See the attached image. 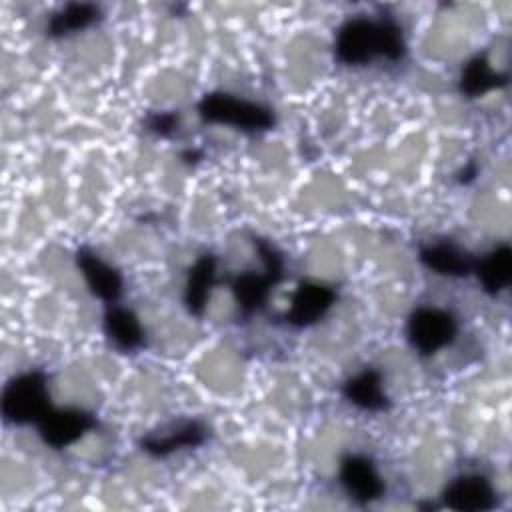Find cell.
I'll return each instance as SVG.
<instances>
[{"label":"cell","mask_w":512,"mask_h":512,"mask_svg":"<svg viewBox=\"0 0 512 512\" xmlns=\"http://www.w3.org/2000/svg\"><path fill=\"white\" fill-rule=\"evenodd\" d=\"M334 56L340 64L346 66H362L374 58L396 62L406 56L402 26L390 16L348 18L336 30Z\"/></svg>","instance_id":"1"},{"label":"cell","mask_w":512,"mask_h":512,"mask_svg":"<svg viewBox=\"0 0 512 512\" xmlns=\"http://www.w3.org/2000/svg\"><path fill=\"white\" fill-rule=\"evenodd\" d=\"M476 176H478V166H476L474 162H468L466 168L460 172V178H458V180H460L462 184H470Z\"/></svg>","instance_id":"20"},{"label":"cell","mask_w":512,"mask_h":512,"mask_svg":"<svg viewBox=\"0 0 512 512\" xmlns=\"http://www.w3.org/2000/svg\"><path fill=\"white\" fill-rule=\"evenodd\" d=\"M338 480L348 498L360 506L382 498L386 490L374 460L362 454H348L342 458Z\"/></svg>","instance_id":"7"},{"label":"cell","mask_w":512,"mask_h":512,"mask_svg":"<svg viewBox=\"0 0 512 512\" xmlns=\"http://www.w3.org/2000/svg\"><path fill=\"white\" fill-rule=\"evenodd\" d=\"M98 426L92 412L82 408H50L38 422L42 442L54 450H62L84 438Z\"/></svg>","instance_id":"6"},{"label":"cell","mask_w":512,"mask_h":512,"mask_svg":"<svg viewBox=\"0 0 512 512\" xmlns=\"http://www.w3.org/2000/svg\"><path fill=\"white\" fill-rule=\"evenodd\" d=\"M254 246L264 264V272L256 274L246 270L232 280V296L242 314H254L260 310L266 304L270 290L284 276V258L278 248L264 238H254Z\"/></svg>","instance_id":"4"},{"label":"cell","mask_w":512,"mask_h":512,"mask_svg":"<svg viewBox=\"0 0 512 512\" xmlns=\"http://www.w3.org/2000/svg\"><path fill=\"white\" fill-rule=\"evenodd\" d=\"M76 264L82 272L88 290L106 304H116L122 296V274L104 262L94 250L82 246L76 250Z\"/></svg>","instance_id":"11"},{"label":"cell","mask_w":512,"mask_h":512,"mask_svg":"<svg viewBox=\"0 0 512 512\" xmlns=\"http://www.w3.org/2000/svg\"><path fill=\"white\" fill-rule=\"evenodd\" d=\"M214 282H216V256L206 252L192 264L186 278L184 304L192 316H202V312L206 310Z\"/></svg>","instance_id":"15"},{"label":"cell","mask_w":512,"mask_h":512,"mask_svg":"<svg viewBox=\"0 0 512 512\" xmlns=\"http://www.w3.org/2000/svg\"><path fill=\"white\" fill-rule=\"evenodd\" d=\"M342 394L360 410L384 412L390 408V400L382 388V374L370 366L348 378L342 386Z\"/></svg>","instance_id":"13"},{"label":"cell","mask_w":512,"mask_h":512,"mask_svg":"<svg viewBox=\"0 0 512 512\" xmlns=\"http://www.w3.org/2000/svg\"><path fill=\"white\" fill-rule=\"evenodd\" d=\"M198 114L208 124H226L242 132H266L276 124L274 112L228 92H208L198 102Z\"/></svg>","instance_id":"3"},{"label":"cell","mask_w":512,"mask_h":512,"mask_svg":"<svg viewBox=\"0 0 512 512\" xmlns=\"http://www.w3.org/2000/svg\"><path fill=\"white\" fill-rule=\"evenodd\" d=\"M508 84V74L496 72L490 68V62L484 54H476L470 58L460 74L458 90L466 98H478L494 88H502Z\"/></svg>","instance_id":"18"},{"label":"cell","mask_w":512,"mask_h":512,"mask_svg":"<svg viewBox=\"0 0 512 512\" xmlns=\"http://www.w3.org/2000/svg\"><path fill=\"white\" fill-rule=\"evenodd\" d=\"M474 272L486 294H500L512 280V248L508 244H498L482 258H476Z\"/></svg>","instance_id":"16"},{"label":"cell","mask_w":512,"mask_h":512,"mask_svg":"<svg viewBox=\"0 0 512 512\" xmlns=\"http://www.w3.org/2000/svg\"><path fill=\"white\" fill-rule=\"evenodd\" d=\"M208 428L200 420H182L160 430H152L140 438V448L156 458L168 456L176 450L198 448L206 442Z\"/></svg>","instance_id":"9"},{"label":"cell","mask_w":512,"mask_h":512,"mask_svg":"<svg viewBox=\"0 0 512 512\" xmlns=\"http://www.w3.org/2000/svg\"><path fill=\"white\" fill-rule=\"evenodd\" d=\"M418 258L428 270L448 278H464L474 272V264H476V258L470 252L462 250L450 240H440V242L422 246L418 252Z\"/></svg>","instance_id":"12"},{"label":"cell","mask_w":512,"mask_h":512,"mask_svg":"<svg viewBox=\"0 0 512 512\" xmlns=\"http://www.w3.org/2000/svg\"><path fill=\"white\" fill-rule=\"evenodd\" d=\"M444 506L456 512H488L496 508V490L482 474H460L442 492Z\"/></svg>","instance_id":"8"},{"label":"cell","mask_w":512,"mask_h":512,"mask_svg":"<svg viewBox=\"0 0 512 512\" xmlns=\"http://www.w3.org/2000/svg\"><path fill=\"white\" fill-rule=\"evenodd\" d=\"M102 20L100 6L92 2H68L60 10H56L46 26V34L52 38L68 36L80 30H86Z\"/></svg>","instance_id":"17"},{"label":"cell","mask_w":512,"mask_h":512,"mask_svg":"<svg viewBox=\"0 0 512 512\" xmlns=\"http://www.w3.org/2000/svg\"><path fill=\"white\" fill-rule=\"evenodd\" d=\"M102 328L112 346L122 352H134L144 344V330L138 316L124 306L110 304L104 312Z\"/></svg>","instance_id":"14"},{"label":"cell","mask_w":512,"mask_h":512,"mask_svg":"<svg viewBox=\"0 0 512 512\" xmlns=\"http://www.w3.org/2000/svg\"><path fill=\"white\" fill-rule=\"evenodd\" d=\"M48 378L42 370H28L6 382L0 398V410L8 424H38L50 410Z\"/></svg>","instance_id":"2"},{"label":"cell","mask_w":512,"mask_h":512,"mask_svg":"<svg viewBox=\"0 0 512 512\" xmlns=\"http://www.w3.org/2000/svg\"><path fill=\"white\" fill-rule=\"evenodd\" d=\"M408 342L422 356H432L450 346L458 334V320L450 310L420 306L408 316Z\"/></svg>","instance_id":"5"},{"label":"cell","mask_w":512,"mask_h":512,"mask_svg":"<svg viewBox=\"0 0 512 512\" xmlns=\"http://www.w3.org/2000/svg\"><path fill=\"white\" fill-rule=\"evenodd\" d=\"M334 300L336 292L330 286L316 282H300L292 294L290 308L286 310L284 320L296 328L312 326L326 316Z\"/></svg>","instance_id":"10"},{"label":"cell","mask_w":512,"mask_h":512,"mask_svg":"<svg viewBox=\"0 0 512 512\" xmlns=\"http://www.w3.org/2000/svg\"><path fill=\"white\" fill-rule=\"evenodd\" d=\"M144 124H146V128H148L150 132L168 138V136H172V134L176 132V128H178V114L172 112V110H170V112H152V114L146 116Z\"/></svg>","instance_id":"19"}]
</instances>
